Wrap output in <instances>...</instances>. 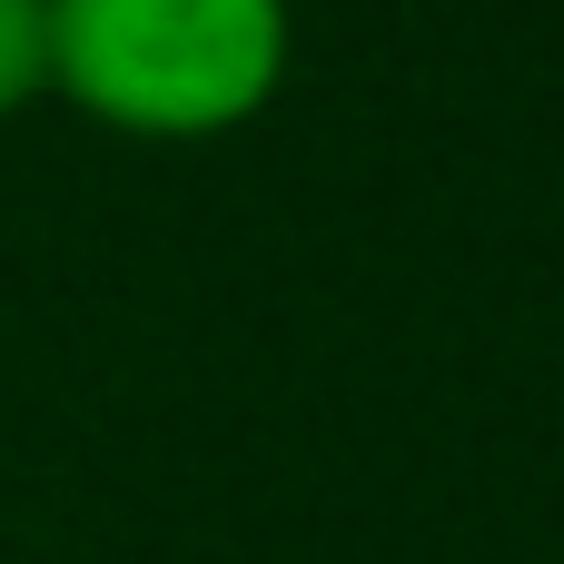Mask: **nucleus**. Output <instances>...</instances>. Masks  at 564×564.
<instances>
[{
  "instance_id": "f257e3e1",
  "label": "nucleus",
  "mask_w": 564,
  "mask_h": 564,
  "mask_svg": "<svg viewBox=\"0 0 564 564\" xmlns=\"http://www.w3.org/2000/svg\"><path fill=\"white\" fill-rule=\"evenodd\" d=\"M288 79V0H50V89L129 139L248 129Z\"/></svg>"
},
{
  "instance_id": "f03ea898",
  "label": "nucleus",
  "mask_w": 564,
  "mask_h": 564,
  "mask_svg": "<svg viewBox=\"0 0 564 564\" xmlns=\"http://www.w3.org/2000/svg\"><path fill=\"white\" fill-rule=\"evenodd\" d=\"M50 89V0H0V119Z\"/></svg>"
}]
</instances>
